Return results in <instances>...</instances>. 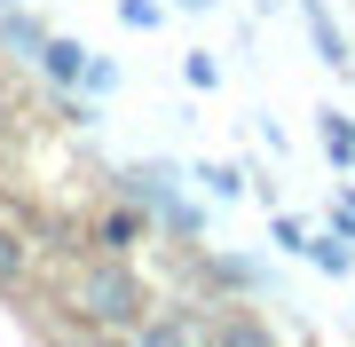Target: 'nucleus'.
Segmentation results:
<instances>
[{"label": "nucleus", "mask_w": 355, "mask_h": 347, "mask_svg": "<svg viewBox=\"0 0 355 347\" xmlns=\"http://www.w3.org/2000/svg\"><path fill=\"white\" fill-rule=\"evenodd\" d=\"M127 190L142 197V206H158L166 221H174V229H198V213L174 197V166H135V174H127Z\"/></svg>", "instance_id": "nucleus-1"}, {"label": "nucleus", "mask_w": 355, "mask_h": 347, "mask_svg": "<svg viewBox=\"0 0 355 347\" xmlns=\"http://www.w3.org/2000/svg\"><path fill=\"white\" fill-rule=\"evenodd\" d=\"M300 16H308V32H316V55L331 71H347V39H340V24H331V8L324 0H300Z\"/></svg>", "instance_id": "nucleus-2"}, {"label": "nucleus", "mask_w": 355, "mask_h": 347, "mask_svg": "<svg viewBox=\"0 0 355 347\" xmlns=\"http://www.w3.org/2000/svg\"><path fill=\"white\" fill-rule=\"evenodd\" d=\"M87 308H95V316H127V308H135V284L119 276V269H103V276L87 284Z\"/></svg>", "instance_id": "nucleus-3"}, {"label": "nucleus", "mask_w": 355, "mask_h": 347, "mask_svg": "<svg viewBox=\"0 0 355 347\" xmlns=\"http://www.w3.org/2000/svg\"><path fill=\"white\" fill-rule=\"evenodd\" d=\"M40 71H48L55 87H64V79H87V48H71V39H48V48H40Z\"/></svg>", "instance_id": "nucleus-4"}, {"label": "nucleus", "mask_w": 355, "mask_h": 347, "mask_svg": "<svg viewBox=\"0 0 355 347\" xmlns=\"http://www.w3.org/2000/svg\"><path fill=\"white\" fill-rule=\"evenodd\" d=\"M324 150H331V166H355V127L340 111H324Z\"/></svg>", "instance_id": "nucleus-5"}, {"label": "nucleus", "mask_w": 355, "mask_h": 347, "mask_svg": "<svg viewBox=\"0 0 355 347\" xmlns=\"http://www.w3.org/2000/svg\"><path fill=\"white\" fill-rule=\"evenodd\" d=\"M300 253H308V260H316V269H324V276H347V244H340V237H308V244H300Z\"/></svg>", "instance_id": "nucleus-6"}, {"label": "nucleus", "mask_w": 355, "mask_h": 347, "mask_svg": "<svg viewBox=\"0 0 355 347\" xmlns=\"http://www.w3.org/2000/svg\"><path fill=\"white\" fill-rule=\"evenodd\" d=\"M0 39H8V48H48V39H40V24H32V16H0Z\"/></svg>", "instance_id": "nucleus-7"}, {"label": "nucleus", "mask_w": 355, "mask_h": 347, "mask_svg": "<svg viewBox=\"0 0 355 347\" xmlns=\"http://www.w3.org/2000/svg\"><path fill=\"white\" fill-rule=\"evenodd\" d=\"M198 181H205L214 197H237V190H245V174H237V166H198Z\"/></svg>", "instance_id": "nucleus-8"}, {"label": "nucleus", "mask_w": 355, "mask_h": 347, "mask_svg": "<svg viewBox=\"0 0 355 347\" xmlns=\"http://www.w3.org/2000/svg\"><path fill=\"white\" fill-rule=\"evenodd\" d=\"M119 24H135V32H150V24H158V0H119Z\"/></svg>", "instance_id": "nucleus-9"}, {"label": "nucleus", "mask_w": 355, "mask_h": 347, "mask_svg": "<svg viewBox=\"0 0 355 347\" xmlns=\"http://www.w3.org/2000/svg\"><path fill=\"white\" fill-rule=\"evenodd\" d=\"M103 244H135V213H111V221H103Z\"/></svg>", "instance_id": "nucleus-10"}, {"label": "nucleus", "mask_w": 355, "mask_h": 347, "mask_svg": "<svg viewBox=\"0 0 355 347\" xmlns=\"http://www.w3.org/2000/svg\"><path fill=\"white\" fill-rule=\"evenodd\" d=\"M87 87H95V95H111V87H119V64H95V55H87Z\"/></svg>", "instance_id": "nucleus-11"}, {"label": "nucleus", "mask_w": 355, "mask_h": 347, "mask_svg": "<svg viewBox=\"0 0 355 347\" xmlns=\"http://www.w3.org/2000/svg\"><path fill=\"white\" fill-rule=\"evenodd\" d=\"M16 269H24L16 260V237H0V284H16Z\"/></svg>", "instance_id": "nucleus-12"}, {"label": "nucleus", "mask_w": 355, "mask_h": 347, "mask_svg": "<svg viewBox=\"0 0 355 347\" xmlns=\"http://www.w3.org/2000/svg\"><path fill=\"white\" fill-rule=\"evenodd\" d=\"M182 8H214V0H182Z\"/></svg>", "instance_id": "nucleus-13"}, {"label": "nucleus", "mask_w": 355, "mask_h": 347, "mask_svg": "<svg viewBox=\"0 0 355 347\" xmlns=\"http://www.w3.org/2000/svg\"><path fill=\"white\" fill-rule=\"evenodd\" d=\"M0 8H8V0H0Z\"/></svg>", "instance_id": "nucleus-14"}]
</instances>
